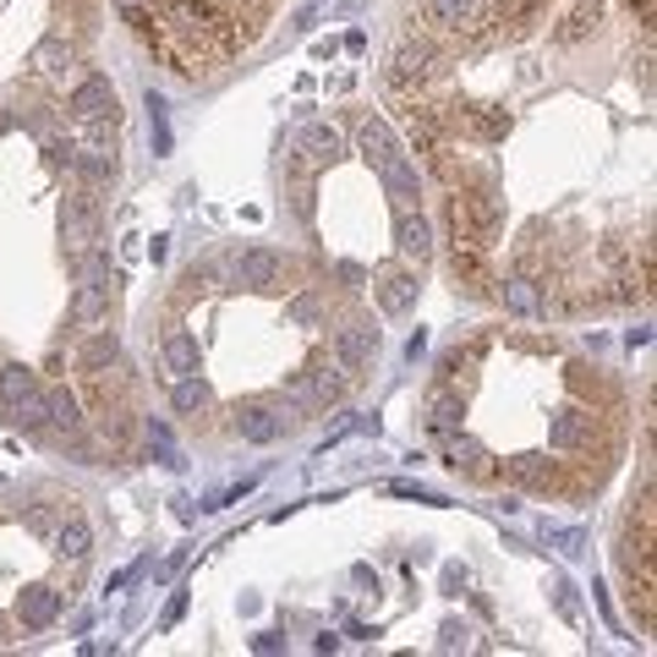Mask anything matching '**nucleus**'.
Segmentation results:
<instances>
[{"mask_svg":"<svg viewBox=\"0 0 657 657\" xmlns=\"http://www.w3.org/2000/svg\"><path fill=\"white\" fill-rule=\"evenodd\" d=\"M356 149L373 160L378 170V181L400 197V208L406 203H417L422 197V181H417V164L406 160V149H400V138H395V127L389 121H378V116H362L356 121Z\"/></svg>","mask_w":657,"mask_h":657,"instance_id":"nucleus-1","label":"nucleus"},{"mask_svg":"<svg viewBox=\"0 0 657 657\" xmlns=\"http://www.w3.org/2000/svg\"><path fill=\"white\" fill-rule=\"evenodd\" d=\"M44 378L22 362H6L0 367V422L22 428V433H39L50 422V406H44Z\"/></svg>","mask_w":657,"mask_h":657,"instance_id":"nucleus-2","label":"nucleus"},{"mask_svg":"<svg viewBox=\"0 0 657 657\" xmlns=\"http://www.w3.org/2000/svg\"><path fill=\"white\" fill-rule=\"evenodd\" d=\"M61 241H66V263H72V269L99 247V203H94V192H88L83 181H77L72 197L61 203Z\"/></svg>","mask_w":657,"mask_h":657,"instance_id":"nucleus-3","label":"nucleus"},{"mask_svg":"<svg viewBox=\"0 0 657 657\" xmlns=\"http://www.w3.org/2000/svg\"><path fill=\"white\" fill-rule=\"evenodd\" d=\"M433 61H439V44H433L428 33H406V39L395 44L389 66H384V83H389L395 94H411V88H422V83L433 77Z\"/></svg>","mask_w":657,"mask_h":657,"instance_id":"nucleus-4","label":"nucleus"},{"mask_svg":"<svg viewBox=\"0 0 657 657\" xmlns=\"http://www.w3.org/2000/svg\"><path fill=\"white\" fill-rule=\"evenodd\" d=\"M230 428H236L247 444H274V439L291 433V400H269V395L241 400V406L230 411Z\"/></svg>","mask_w":657,"mask_h":657,"instance_id":"nucleus-5","label":"nucleus"},{"mask_svg":"<svg viewBox=\"0 0 657 657\" xmlns=\"http://www.w3.org/2000/svg\"><path fill=\"white\" fill-rule=\"evenodd\" d=\"M439 121H444V132H461V138H477V143H493V138H504V110H493V105H472V99H450V105H439Z\"/></svg>","mask_w":657,"mask_h":657,"instance_id":"nucleus-6","label":"nucleus"},{"mask_svg":"<svg viewBox=\"0 0 657 657\" xmlns=\"http://www.w3.org/2000/svg\"><path fill=\"white\" fill-rule=\"evenodd\" d=\"M230 280L247 286V291H280L291 280V263L280 252H269V247H247V252L230 258Z\"/></svg>","mask_w":657,"mask_h":657,"instance_id":"nucleus-7","label":"nucleus"},{"mask_svg":"<svg viewBox=\"0 0 657 657\" xmlns=\"http://www.w3.org/2000/svg\"><path fill=\"white\" fill-rule=\"evenodd\" d=\"M345 395V378H340V362L328 367V362H313V367H302V373H291V384H286V400L291 406H334Z\"/></svg>","mask_w":657,"mask_h":657,"instance_id":"nucleus-8","label":"nucleus"},{"mask_svg":"<svg viewBox=\"0 0 657 657\" xmlns=\"http://www.w3.org/2000/svg\"><path fill=\"white\" fill-rule=\"evenodd\" d=\"M373 356H378V324L356 319V324L334 328V362H340L351 378H362V373L373 367Z\"/></svg>","mask_w":657,"mask_h":657,"instance_id":"nucleus-9","label":"nucleus"},{"mask_svg":"<svg viewBox=\"0 0 657 657\" xmlns=\"http://www.w3.org/2000/svg\"><path fill=\"white\" fill-rule=\"evenodd\" d=\"M461 417H466V395H461L455 384L428 389V400H422V422H428V433H433L439 444H450V439L461 433Z\"/></svg>","mask_w":657,"mask_h":657,"instance_id":"nucleus-10","label":"nucleus"},{"mask_svg":"<svg viewBox=\"0 0 657 657\" xmlns=\"http://www.w3.org/2000/svg\"><path fill=\"white\" fill-rule=\"evenodd\" d=\"M66 110H72V121H83V127H105V121H116V88H110L105 77H83V83L72 88Z\"/></svg>","mask_w":657,"mask_h":657,"instance_id":"nucleus-11","label":"nucleus"},{"mask_svg":"<svg viewBox=\"0 0 657 657\" xmlns=\"http://www.w3.org/2000/svg\"><path fill=\"white\" fill-rule=\"evenodd\" d=\"M373 291H378V308H384L389 319H400V313L417 302V274L400 269V263H378V269H373Z\"/></svg>","mask_w":657,"mask_h":657,"instance_id":"nucleus-12","label":"nucleus"},{"mask_svg":"<svg viewBox=\"0 0 657 657\" xmlns=\"http://www.w3.org/2000/svg\"><path fill=\"white\" fill-rule=\"evenodd\" d=\"M44 406H50V422H55L61 444L83 450V428H88V417H83V400H77L66 384H50V389H44Z\"/></svg>","mask_w":657,"mask_h":657,"instance_id":"nucleus-13","label":"nucleus"},{"mask_svg":"<svg viewBox=\"0 0 657 657\" xmlns=\"http://www.w3.org/2000/svg\"><path fill=\"white\" fill-rule=\"evenodd\" d=\"M548 444L564 450V455H592V417L581 406H564L548 428Z\"/></svg>","mask_w":657,"mask_h":657,"instance_id":"nucleus-14","label":"nucleus"},{"mask_svg":"<svg viewBox=\"0 0 657 657\" xmlns=\"http://www.w3.org/2000/svg\"><path fill=\"white\" fill-rule=\"evenodd\" d=\"M498 477H504V483H515V488H531V493L559 488V466H548L542 455H515V461H504V466H498Z\"/></svg>","mask_w":657,"mask_h":657,"instance_id":"nucleus-15","label":"nucleus"},{"mask_svg":"<svg viewBox=\"0 0 657 657\" xmlns=\"http://www.w3.org/2000/svg\"><path fill=\"white\" fill-rule=\"evenodd\" d=\"M444 455H450V466H455L461 477H472V483H493V477H498L493 455L477 444V439H461V433H455V439L444 444Z\"/></svg>","mask_w":657,"mask_h":657,"instance_id":"nucleus-16","label":"nucleus"},{"mask_svg":"<svg viewBox=\"0 0 657 657\" xmlns=\"http://www.w3.org/2000/svg\"><path fill=\"white\" fill-rule=\"evenodd\" d=\"M498 302H504V313H515V319H537V313H542V291H537L531 274H504V280H498Z\"/></svg>","mask_w":657,"mask_h":657,"instance_id":"nucleus-17","label":"nucleus"},{"mask_svg":"<svg viewBox=\"0 0 657 657\" xmlns=\"http://www.w3.org/2000/svg\"><path fill=\"white\" fill-rule=\"evenodd\" d=\"M483 356H488V334H472L466 345H450V351L439 356V378H444V384L472 378V373L483 367Z\"/></svg>","mask_w":657,"mask_h":657,"instance_id":"nucleus-18","label":"nucleus"},{"mask_svg":"<svg viewBox=\"0 0 657 657\" xmlns=\"http://www.w3.org/2000/svg\"><path fill=\"white\" fill-rule=\"evenodd\" d=\"M17 620H22V631H50V625L61 620V592H50V586H28L22 603H17Z\"/></svg>","mask_w":657,"mask_h":657,"instance_id":"nucleus-19","label":"nucleus"},{"mask_svg":"<svg viewBox=\"0 0 657 657\" xmlns=\"http://www.w3.org/2000/svg\"><path fill=\"white\" fill-rule=\"evenodd\" d=\"M395 241H400V252H406V258H417V263L433 252V230H428V219H422L411 203L395 214Z\"/></svg>","mask_w":657,"mask_h":657,"instance_id":"nucleus-20","label":"nucleus"},{"mask_svg":"<svg viewBox=\"0 0 657 657\" xmlns=\"http://www.w3.org/2000/svg\"><path fill=\"white\" fill-rule=\"evenodd\" d=\"M72 170H77V181H83L88 192L116 186V160H110V154H99V149H72Z\"/></svg>","mask_w":657,"mask_h":657,"instance_id":"nucleus-21","label":"nucleus"},{"mask_svg":"<svg viewBox=\"0 0 657 657\" xmlns=\"http://www.w3.org/2000/svg\"><path fill=\"white\" fill-rule=\"evenodd\" d=\"M105 313H110V291L94 286V280H77V291H72V324L88 328V324H99Z\"/></svg>","mask_w":657,"mask_h":657,"instance_id":"nucleus-22","label":"nucleus"},{"mask_svg":"<svg viewBox=\"0 0 657 657\" xmlns=\"http://www.w3.org/2000/svg\"><path fill=\"white\" fill-rule=\"evenodd\" d=\"M164 367H170V378H186V373H197V340L186 334V328H164Z\"/></svg>","mask_w":657,"mask_h":657,"instance_id":"nucleus-23","label":"nucleus"},{"mask_svg":"<svg viewBox=\"0 0 657 657\" xmlns=\"http://www.w3.org/2000/svg\"><path fill=\"white\" fill-rule=\"evenodd\" d=\"M72 66H77V50H72L66 39H44V44H33V72H39V77L55 83V77H66Z\"/></svg>","mask_w":657,"mask_h":657,"instance_id":"nucleus-24","label":"nucleus"},{"mask_svg":"<svg viewBox=\"0 0 657 657\" xmlns=\"http://www.w3.org/2000/svg\"><path fill=\"white\" fill-rule=\"evenodd\" d=\"M110 362H121V340H116L110 328H99V334H88V340L77 345V367H83V373H99V367H110Z\"/></svg>","mask_w":657,"mask_h":657,"instance_id":"nucleus-25","label":"nucleus"},{"mask_svg":"<svg viewBox=\"0 0 657 657\" xmlns=\"http://www.w3.org/2000/svg\"><path fill=\"white\" fill-rule=\"evenodd\" d=\"M170 406H175L181 417H192V422H197V417L214 406V395H208V384H203L197 373H186V378H175V389H170Z\"/></svg>","mask_w":657,"mask_h":657,"instance_id":"nucleus-26","label":"nucleus"},{"mask_svg":"<svg viewBox=\"0 0 657 657\" xmlns=\"http://www.w3.org/2000/svg\"><path fill=\"white\" fill-rule=\"evenodd\" d=\"M477 6L483 0H428V22L439 33H461L466 22H477Z\"/></svg>","mask_w":657,"mask_h":657,"instance_id":"nucleus-27","label":"nucleus"},{"mask_svg":"<svg viewBox=\"0 0 657 657\" xmlns=\"http://www.w3.org/2000/svg\"><path fill=\"white\" fill-rule=\"evenodd\" d=\"M55 548L77 564V559H88V548H94V531H88V520L83 515H66L61 526H55Z\"/></svg>","mask_w":657,"mask_h":657,"instance_id":"nucleus-28","label":"nucleus"},{"mask_svg":"<svg viewBox=\"0 0 657 657\" xmlns=\"http://www.w3.org/2000/svg\"><path fill=\"white\" fill-rule=\"evenodd\" d=\"M597 11H603V0H575V6H570V17H564V28L553 33V44H559V50L581 44V39H586V28L597 22Z\"/></svg>","mask_w":657,"mask_h":657,"instance_id":"nucleus-29","label":"nucleus"},{"mask_svg":"<svg viewBox=\"0 0 657 657\" xmlns=\"http://www.w3.org/2000/svg\"><path fill=\"white\" fill-rule=\"evenodd\" d=\"M302 149H308V160L313 164H328V160L345 154V143H340L334 127H308V132H302Z\"/></svg>","mask_w":657,"mask_h":657,"instance_id":"nucleus-30","label":"nucleus"},{"mask_svg":"<svg viewBox=\"0 0 657 657\" xmlns=\"http://www.w3.org/2000/svg\"><path fill=\"white\" fill-rule=\"evenodd\" d=\"M143 433H149V444L160 450L164 466H181V450H175V439H170V428H164L160 417H149V422H143Z\"/></svg>","mask_w":657,"mask_h":657,"instance_id":"nucleus-31","label":"nucleus"},{"mask_svg":"<svg viewBox=\"0 0 657 657\" xmlns=\"http://www.w3.org/2000/svg\"><path fill=\"white\" fill-rule=\"evenodd\" d=\"M149 132H154V154H170V116L160 94H149Z\"/></svg>","mask_w":657,"mask_h":657,"instance_id":"nucleus-32","label":"nucleus"},{"mask_svg":"<svg viewBox=\"0 0 657 657\" xmlns=\"http://www.w3.org/2000/svg\"><path fill=\"white\" fill-rule=\"evenodd\" d=\"M542 537L559 542L564 553H581V548H586V531H575V526H542Z\"/></svg>","mask_w":657,"mask_h":657,"instance_id":"nucleus-33","label":"nucleus"},{"mask_svg":"<svg viewBox=\"0 0 657 657\" xmlns=\"http://www.w3.org/2000/svg\"><path fill=\"white\" fill-rule=\"evenodd\" d=\"M553 608H559V620H581V603H575V586L570 581H553Z\"/></svg>","mask_w":657,"mask_h":657,"instance_id":"nucleus-34","label":"nucleus"},{"mask_svg":"<svg viewBox=\"0 0 657 657\" xmlns=\"http://www.w3.org/2000/svg\"><path fill=\"white\" fill-rule=\"evenodd\" d=\"M291 313H297L302 324H313V319H319V297H297V302H291Z\"/></svg>","mask_w":657,"mask_h":657,"instance_id":"nucleus-35","label":"nucleus"},{"mask_svg":"<svg viewBox=\"0 0 657 657\" xmlns=\"http://www.w3.org/2000/svg\"><path fill=\"white\" fill-rule=\"evenodd\" d=\"M28 526H33V531H44V537H50V531H55V526H61V520H55V515H50V509H28Z\"/></svg>","mask_w":657,"mask_h":657,"instance_id":"nucleus-36","label":"nucleus"},{"mask_svg":"<svg viewBox=\"0 0 657 657\" xmlns=\"http://www.w3.org/2000/svg\"><path fill=\"white\" fill-rule=\"evenodd\" d=\"M252 653H286V636L263 631V636H252Z\"/></svg>","mask_w":657,"mask_h":657,"instance_id":"nucleus-37","label":"nucleus"},{"mask_svg":"<svg viewBox=\"0 0 657 657\" xmlns=\"http://www.w3.org/2000/svg\"><path fill=\"white\" fill-rule=\"evenodd\" d=\"M181 614H186V592H175V597H170V608H164V631H170Z\"/></svg>","mask_w":657,"mask_h":657,"instance_id":"nucleus-38","label":"nucleus"},{"mask_svg":"<svg viewBox=\"0 0 657 657\" xmlns=\"http://www.w3.org/2000/svg\"><path fill=\"white\" fill-rule=\"evenodd\" d=\"M631 6V17L642 22V28H653V0H625Z\"/></svg>","mask_w":657,"mask_h":657,"instance_id":"nucleus-39","label":"nucleus"},{"mask_svg":"<svg viewBox=\"0 0 657 657\" xmlns=\"http://www.w3.org/2000/svg\"><path fill=\"white\" fill-rule=\"evenodd\" d=\"M6 642H11V620L0 614V647H6Z\"/></svg>","mask_w":657,"mask_h":657,"instance_id":"nucleus-40","label":"nucleus"},{"mask_svg":"<svg viewBox=\"0 0 657 657\" xmlns=\"http://www.w3.org/2000/svg\"><path fill=\"white\" fill-rule=\"evenodd\" d=\"M6 127H11V116H6V110H0V132H6Z\"/></svg>","mask_w":657,"mask_h":657,"instance_id":"nucleus-41","label":"nucleus"},{"mask_svg":"<svg viewBox=\"0 0 657 657\" xmlns=\"http://www.w3.org/2000/svg\"><path fill=\"white\" fill-rule=\"evenodd\" d=\"M252 6H269V0H252Z\"/></svg>","mask_w":657,"mask_h":657,"instance_id":"nucleus-42","label":"nucleus"},{"mask_svg":"<svg viewBox=\"0 0 657 657\" xmlns=\"http://www.w3.org/2000/svg\"><path fill=\"white\" fill-rule=\"evenodd\" d=\"M493 6H504V0H493Z\"/></svg>","mask_w":657,"mask_h":657,"instance_id":"nucleus-43","label":"nucleus"}]
</instances>
